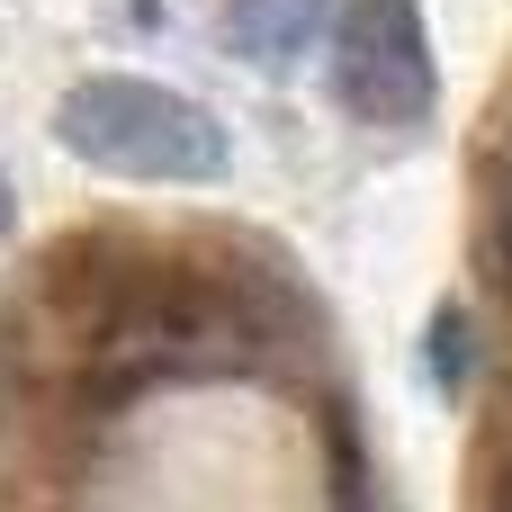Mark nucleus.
<instances>
[{"instance_id": "nucleus-5", "label": "nucleus", "mask_w": 512, "mask_h": 512, "mask_svg": "<svg viewBox=\"0 0 512 512\" xmlns=\"http://www.w3.org/2000/svg\"><path fill=\"white\" fill-rule=\"evenodd\" d=\"M432 378H441L450 396L468 387V315H459V306H441V315H432Z\"/></svg>"}, {"instance_id": "nucleus-2", "label": "nucleus", "mask_w": 512, "mask_h": 512, "mask_svg": "<svg viewBox=\"0 0 512 512\" xmlns=\"http://www.w3.org/2000/svg\"><path fill=\"white\" fill-rule=\"evenodd\" d=\"M333 99L360 126H423L441 99L432 36L414 0H351L333 27Z\"/></svg>"}, {"instance_id": "nucleus-4", "label": "nucleus", "mask_w": 512, "mask_h": 512, "mask_svg": "<svg viewBox=\"0 0 512 512\" xmlns=\"http://www.w3.org/2000/svg\"><path fill=\"white\" fill-rule=\"evenodd\" d=\"M486 270H495V297L512 315V162L495 171V207H486Z\"/></svg>"}, {"instance_id": "nucleus-6", "label": "nucleus", "mask_w": 512, "mask_h": 512, "mask_svg": "<svg viewBox=\"0 0 512 512\" xmlns=\"http://www.w3.org/2000/svg\"><path fill=\"white\" fill-rule=\"evenodd\" d=\"M9 225H18V189H9V171H0V243H9Z\"/></svg>"}, {"instance_id": "nucleus-1", "label": "nucleus", "mask_w": 512, "mask_h": 512, "mask_svg": "<svg viewBox=\"0 0 512 512\" xmlns=\"http://www.w3.org/2000/svg\"><path fill=\"white\" fill-rule=\"evenodd\" d=\"M54 135L72 162L117 171V180H225V126L135 72H99L54 108Z\"/></svg>"}, {"instance_id": "nucleus-7", "label": "nucleus", "mask_w": 512, "mask_h": 512, "mask_svg": "<svg viewBox=\"0 0 512 512\" xmlns=\"http://www.w3.org/2000/svg\"><path fill=\"white\" fill-rule=\"evenodd\" d=\"M495 512H512V477H504V486H495Z\"/></svg>"}, {"instance_id": "nucleus-3", "label": "nucleus", "mask_w": 512, "mask_h": 512, "mask_svg": "<svg viewBox=\"0 0 512 512\" xmlns=\"http://www.w3.org/2000/svg\"><path fill=\"white\" fill-rule=\"evenodd\" d=\"M333 0H225V54L261 63V72H288L315 36H324Z\"/></svg>"}]
</instances>
